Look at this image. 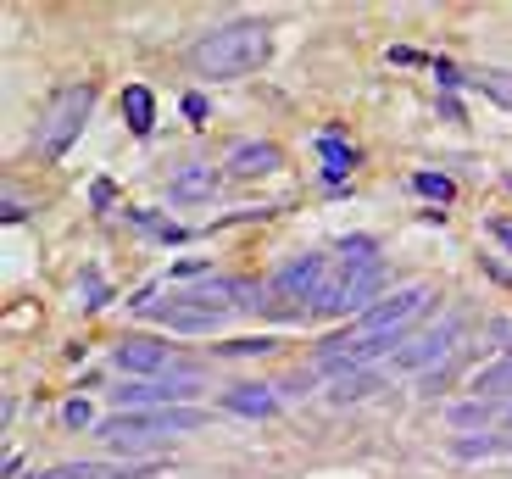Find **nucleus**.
Masks as SVG:
<instances>
[{
  "mask_svg": "<svg viewBox=\"0 0 512 479\" xmlns=\"http://www.w3.org/2000/svg\"><path fill=\"white\" fill-rule=\"evenodd\" d=\"M340 273H357V268H379V246H373V234H346L340 240Z\"/></svg>",
  "mask_w": 512,
  "mask_h": 479,
  "instance_id": "2eb2a0df",
  "label": "nucleus"
},
{
  "mask_svg": "<svg viewBox=\"0 0 512 479\" xmlns=\"http://www.w3.org/2000/svg\"><path fill=\"white\" fill-rule=\"evenodd\" d=\"M262 351H273V340H234L223 346V357H262Z\"/></svg>",
  "mask_w": 512,
  "mask_h": 479,
  "instance_id": "b1692460",
  "label": "nucleus"
},
{
  "mask_svg": "<svg viewBox=\"0 0 512 479\" xmlns=\"http://www.w3.org/2000/svg\"><path fill=\"white\" fill-rule=\"evenodd\" d=\"M173 329H184V335H206V329L223 324V312H206V307H190V301H167V307H156Z\"/></svg>",
  "mask_w": 512,
  "mask_h": 479,
  "instance_id": "4468645a",
  "label": "nucleus"
},
{
  "mask_svg": "<svg viewBox=\"0 0 512 479\" xmlns=\"http://www.w3.org/2000/svg\"><path fill=\"white\" fill-rule=\"evenodd\" d=\"M201 424L206 413H195V407H151V413H112L106 424H95V435L117 452H134L145 435H190Z\"/></svg>",
  "mask_w": 512,
  "mask_h": 479,
  "instance_id": "f03ea898",
  "label": "nucleus"
},
{
  "mask_svg": "<svg viewBox=\"0 0 512 479\" xmlns=\"http://www.w3.org/2000/svg\"><path fill=\"white\" fill-rule=\"evenodd\" d=\"M28 479H134L123 468H106V463H56L45 474H28Z\"/></svg>",
  "mask_w": 512,
  "mask_h": 479,
  "instance_id": "f3484780",
  "label": "nucleus"
},
{
  "mask_svg": "<svg viewBox=\"0 0 512 479\" xmlns=\"http://www.w3.org/2000/svg\"><path fill=\"white\" fill-rule=\"evenodd\" d=\"M423 307H429V285H407V290H396V296L373 301V307L362 312L357 335H407V324L418 318Z\"/></svg>",
  "mask_w": 512,
  "mask_h": 479,
  "instance_id": "20e7f679",
  "label": "nucleus"
},
{
  "mask_svg": "<svg viewBox=\"0 0 512 479\" xmlns=\"http://www.w3.org/2000/svg\"><path fill=\"white\" fill-rule=\"evenodd\" d=\"M195 374L190 379H140V385H112V402L123 413H151V407H179L195 396Z\"/></svg>",
  "mask_w": 512,
  "mask_h": 479,
  "instance_id": "39448f33",
  "label": "nucleus"
},
{
  "mask_svg": "<svg viewBox=\"0 0 512 479\" xmlns=\"http://www.w3.org/2000/svg\"><path fill=\"white\" fill-rule=\"evenodd\" d=\"M412 190L429 195V201H451V195H457V184H451L446 173H418V179H412Z\"/></svg>",
  "mask_w": 512,
  "mask_h": 479,
  "instance_id": "4be33fe9",
  "label": "nucleus"
},
{
  "mask_svg": "<svg viewBox=\"0 0 512 479\" xmlns=\"http://www.w3.org/2000/svg\"><path fill=\"white\" fill-rule=\"evenodd\" d=\"M318 145H323V156H329V168H323V179L334 184V179H340V173L351 168V145H340V134H323Z\"/></svg>",
  "mask_w": 512,
  "mask_h": 479,
  "instance_id": "aec40b11",
  "label": "nucleus"
},
{
  "mask_svg": "<svg viewBox=\"0 0 512 479\" xmlns=\"http://www.w3.org/2000/svg\"><path fill=\"white\" fill-rule=\"evenodd\" d=\"M384 268H357V273H340L334 285H323V296L312 301L318 312H368L373 307V290H379Z\"/></svg>",
  "mask_w": 512,
  "mask_h": 479,
  "instance_id": "0eeeda50",
  "label": "nucleus"
},
{
  "mask_svg": "<svg viewBox=\"0 0 512 479\" xmlns=\"http://www.w3.org/2000/svg\"><path fill=\"white\" fill-rule=\"evenodd\" d=\"M184 112H190L195 123H206V95H184Z\"/></svg>",
  "mask_w": 512,
  "mask_h": 479,
  "instance_id": "cd10ccee",
  "label": "nucleus"
},
{
  "mask_svg": "<svg viewBox=\"0 0 512 479\" xmlns=\"http://www.w3.org/2000/svg\"><path fill=\"white\" fill-rule=\"evenodd\" d=\"M485 418H490V402H479V396H474V402H468V407H451V429H485Z\"/></svg>",
  "mask_w": 512,
  "mask_h": 479,
  "instance_id": "5701e85b",
  "label": "nucleus"
},
{
  "mask_svg": "<svg viewBox=\"0 0 512 479\" xmlns=\"http://www.w3.org/2000/svg\"><path fill=\"white\" fill-rule=\"evenodd\" d=\"M507 429H512V407H507Z\"/></svg>",
  "mask_w": 512,
  "mask_h": 479,
  "instance_id": "c756f323",
  "label": "nucleus"
},
{
  "mask_svg": "<svg viewBox=\"0 0 512 479\" xmlns=\"http://www.w3.org/2000/svg\"><path fill=\"white\" fill-rule=\"evenodd\" d=\"M323 273H329V262L323 257H295V262H284L279 273H273V296H290V307H301V301H318L323 296Z\"/></svg>",
  "mask_w": 512,
  "mask_h": 479,
  "instance_id": "6e6552de",
  "label": "nucleus"
},
{
  "mask_svg": "<svg viewBox=\"0 0 512 479\" xmlns=\"http://www.w3.org/2000/svg\"><path fill=\"white\" fill-rule=\"evenodd\" d=\"M474 84L490 95V101H501V106L512 112V73H507V67H479V73H474Z\"/></svg>",
  "mask_w": 512,
  "mask_h": 479,
  "instance_id": "6ab92c4d",
  "label": "nucleus"
},
{
  "mask_svg": "<svg viewBox=\"0 0 512 479\" xmlns=\"http://www.w3.org/2000/svg\"><path fill=\"white\" fill-rule=\"evenodd\" d=\"M90 106H95V90H90V84H67V90L56 95L51 106H45V117L34 123V156L56 162V156H62L67 145L78 140L84 117H90Z\"/></svg>",
  "mask_w": 512,
  "mask_h": 479,
  "instance_id": "7ed1b4c3",
  "label": "nucleus"
},
{
  "mask_svg": "<svg viewBox=\"0 0 512 479\" xmlns=\"http://www.w3.org/2000/svg\"><path fill=\"white\" fill-rule=\"evenodd\" d=\"M173 363V346L167 340H123L117 346V368L123 374H162Z\"/></svg>",
  "mask_w": 512,
  "mask_h": 479,
  "instance_id": "9d476101",
  "label": "nucleus"
},
{
  "mask_svg": "<svg viewBox=\"0 0 512 479\" xmlns=\"http://www.w3.org/2000/svg\"><path fill=\"white\" fill-rule=\"evenodd\" d=\"M223 407H229V413H245V418H268L284 407V396H279V385H234L229 396H223Z\"/></svg>",
  "mask_w": 512,
  "mask_h": 479,
  "instance_id": "ddd939ff",
  "label": "nucleus"
},
{
  "mask_svg": "<svg viewBox=\"0 0 512 479\" xmlns=\"http://www.w3.org/2000/svg\"><path fill=\"white\" fill-rule=\"evenodd\" d=\"M167 195L173 201H212L218 195V168L212 162H190V168H179L167 179Z\"/></svg>",
  "mask_w": 512,
  "mask_h": 479,
  "instance_id": "f8f14e48",
  "label": "nucleus"
},
{
  "mask_svg": "<svg viewBox=\"0 0 512 479\" xmlns=\"http://www.w3.org/2000/svg\"><path fill=\"white\" fill-rule=\"evenodd\" d=\"M123 112H128V129L134 134H151V123H156V101H151V90H140V84H128L123 90Z\"/></svg>",
  "mask_w": 512,
  "mask_h": 479,
  "instance_id": "dca6fc26",
  "label": "nucleus"
},
{
  "mask_svg": "<svg viewBox=\"0 0 512 479\" xmlns=\"http://www.w3.org/2000/svg\"><path fill=\"white\" fill-rule=\"evenodd\" d=\"M62 418H67L73 429H90V402H67V407H62Z\"/></svg>",
  "mask_w": 512,
  "mask_h": 479,
  "instance_id": "a878e982",
  "label": "nucleus"
},
{
  "mask_svg": "<svg viewBox=\"0 0 512 479\" xmlns=\"http://www.w3.org/2000/svg\"><path fill=\"white\" fill-rule=\"evenodd\" d=\"M457 335H462V318H446V324H440V329H429L423 340L401 346L396 357H390V363H396V368H407V374H418V368H429V374H435V368H446V357H451V351H457Z\"/></svg>",
  "mask_w": 512,
  "mask_h": 479,
  "instance_id": "423d86ee",
  "label": "nucleus"
},
{
  "mask_svg": "<svg viewBox=\"0 0 512 479\" xmlns=\"http://www.w3.org/2000/svg\"><path fill=\"white\" fill-rule=\"evenodd\" d=\"M490 229H496V240H501V246H512V223H507V218H496Z\"/></svg>",
  "mask_w": 512,
  "mask_h": 479,
  "instance_id": "c85d7f7f",
  "label": "nucleus"
},
{
  "mask_svg": "<svg viewBox=\"0 0 512 479\" xmlns=\"http://www.w3.org/2000/svg\"><path fill=\"white\" fill-rule=\"evenodd\" d=\"M284 156H279V145L273 140H245V145H234L229 151V173L234 179H262V173H273Z\"/></svg>",
  "mask_w": 512,
  "mask_h": 479,
  "instance_id": "9b49d317",
  "label": "nucleus"
},
{
  "mask_svg": "<svg viewBox=\"0 0 512 479\" xmlns=\"http://www.w3.org/2000/svg\"><path fill=\"white\" fill-rule=\"evenodd\" d=\"M435 73H440V84H446V90H457V84H462V73L451 62H435Z\"/></svg>",
  "mask_w": 512,
  "mask_h": 479,
  "instance_id": "bb28decb",
  "label": "nucleus"
},
{
  "mask_svg": "<svg viewBox=\"0 0 512 479\" xmlns=\"http://www.w3.org/2000/svg\"><path fill=\"white\" fill-rule=\"evenodd\" d=\"M373 390H379V374H368V368H362V374H340V385L329 390V402H362V396H373Z\"/></svg>",
  "mask_w": 512,
  "mask_h": 479,
  "instance_id": "a211bd4d",
  "label": "nucleus"
},
{
  "mask_svg": "<svg viewBox=\"0 0 512 479\" xmlns=\"http://www.w3.org/2000/svg\"><path fill=\"white\" fill-rule=\"evenodd\" d=\"M273 385H279V396H307L312 374H290V379H273Z\"/></svg>",
  "mask_w": 512,
  "mask_h": 479,
  "instance_id": "393cba45",
  "label": "nucleus"
},
{
  "mask_svg": "<svg viewBox=\"0 0 512 479\" xmlns=\"http://www.w3.org/2000/svg\"><path fill=\"white\" fill-rule=\"evenodd\" d=\"M268 62V23L256 17H240V23H223L212 34H201L190 45V73L212 78V84H229V78H245Z\"/></svg>",
  "mask_w": 512,
  "mask_h": 479,
  "instance_id": "f257e3e1",
  "label": "nucleus"
},
{
  "mask_svg": "<svg viewBox=\"0 0 512 479\" xmlns=\"http://www.w3.org/2000/svg\"><path fill=\"white\" fill-rule=\"evenodd\" d=\"M501 446H507V441H501V435H479V441H474V435H462V441L451 446V452H457L462 463H474V457H496Z\"/></svg>",
  "mask_w": 512,
  "mask_h": 479,
  "instance_id": "412c9836",
  "label": "nucleus"
},
{
  "mask_svg": "<svg viewBox=\"0 0 512 479\" xmlns=\"http://www.w3.org/2000/svg\"><path fill=\"white\" fill-rule=\"evenodd\" d=\"M173 301H190V307H206V312L251 307V301H256V285H245V279H201L195 290H184V296H173Z\"/></svg>",
  "mask_w": 512,
  "mask_h": 479,
  "instance_id": "1a4fd4ad",
  "label": "nucleus"
}]
</instances>
